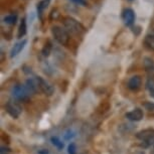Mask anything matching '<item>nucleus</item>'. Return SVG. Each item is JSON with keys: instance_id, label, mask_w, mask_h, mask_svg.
Wrapping results in <instances>:
<instances>
[{"instance_id": "1", "label": "nucleus", "mask_w": 154, "mask_h": 154, "mask_svg": "<svg viewBox=\"0 0 154 154\" xmlns=\"http://www.w3.org/2000/svg\"><path fill=\"white\" fill-rule=\"evenodd\" d=\"M63 25L69 32L75 34V35H82L86 32V28L81 22L72 16H66L63 19Z\"/></svg>"}, {"instance_id": "2", "label": "nucleus", "mask_w": 154, "mask_h": 154, "mask_svg": "<svg viewBox=\"0 0 154 154\" xmlns=\"http://www.w3.org/2000/svg\"><path fill=\"white\" fill-rule=\"evenodd\" d=\"M11 95L14 100L16 101H26L33 94L31 93L26 86L24 85H16L11 90Z\"/></svg>"}, {"instance_id": "3", "label": "nucleus", "mask_w": 154, "mask_h": 154, "mask_svg": "<svg viewBox=\"0 0 154 154\" xmlns=\"http://www.w3.org/2000/svg\"><path fill=\"white\" fill-rule=\"evenodd\" d=\"M51 34L54 37V39L57 40L60 45H66L69 43V33L65 28H63L60 25H54L51 27Z\"/></svg>"}, {"instance_id": "4", "label": "nucleus", "mask_w": 154, "mask_h": 154, "mask_svg": "<svg viewBox=\"0 0 154 154\" xmlns=\"http://www.w3.org/2000/svg\"><path fill=\"white\" fill-rule=\"evenodd\" d=\"M5 110L8 113V115H10L11 117L14 119H17L22 113V108L16 102V100H9L5 105Z\"/></svg>"}, {"instance_id": "5", "label": "nucleus", "mask_w": 154, "mask_h": 154, "mask_svg": "<svg viewBox=\"0 0 154 154\" xmlns=\"http://www.w3.org/2000/svg\"><path fill=\"white\" fill-rule=\"evenodd\" d=\"M135 11L132 8H125L122 11V19L127 26H132L135 22Z\"/></svg>"}, {"instance_id": "6", "label": "nucleus", "mask_w": 154, "mask_h": 154, "mask_svg": "<svg viewBox=\"0 0 154 154\" xmlns=\"http://www.w3.org/2000/svg\"><path fill=\"white\" fill-rule=\"evenodd\" d=\"M37 80H38V84H39V89L43 94L46 96H51L54 94V87L49 84L48 81L45 80L42 77H37Z\"/></svg>"}, {"instance_id": "7", "label": "nucleus", "mask_w": 154, "mask_h": 154, "mask_svg": "<svg viewBox=\"0 0 154 154\" xmlns=\"http://www.w3.org/2000/svg\"><path fill=\"white\" fill-rule=\"evenodd\" d=\"M142 86V79L140 75H132L127 82V88L131 90L133 92H136L138 90H140Z\"/></svg>"}, {"instance_id": "8", "label": "nucleus", "mask_w": 154, "mask_h": 154, "mask_svg": "<svg viewBox=\"0 0 154 154\" xmlns=\"http://www.w3.org/2000/svg\"><path fill=\"white\" fill-rule=\"evenodd\" d=\"M26 43H27V39H21V40H19V42L14 43V45L11 48L10 53H9V57L11 59H13V57L18 56V54L23 51V48H25Z\"/></svg>"}, {"instance_id": "9", "label": "nucleus", "mask_w": 154, "mask_h": 154, "mask_svg": "<svg viewBox=\"0 0 154 154\" xmlns=\"http://www.w3.org/2000/svg\"><path fill=\"white\" fill-rule=\"evenodd\" d=\"M125 117L130 121L138 122L143 119L144 114H143V111H142L140 108H135L134 110H132V111L127 112L126 114H125Z\"/></svg>"}, {"instance_id": "10", "label": "nucleus", "mask_w": 154, "mask_h": 154, "mask_svg": "<svg viewBox=\"0 0 154 154\" xmlns=\"http://www.w3.org/2000/svg\"><path fill=\"white\" fill-rule=\"evenodd\" d=\"M25 86L27 87L28 90H29V91L32 93V94H35V93L38 91V90L40 91L37 77H33V78H29V79H27L26 82H25Z\"/></svg>"}, {"instance_id": "11", "label": "nucleus", "mask_w": 154, "mask_h": 154, "mask_svg": "<svg viewBox=\"0 0 154 154\" xmlns=\"http://www.w3.org/2000/svg\"><path fill=\"white\" fill-rule=\"evenodd\" d=\"M51 3V0H40L38 3L36 4V11H37V16H38L39 19H42V13L45 11L48 6Z\"/></svg>"}, {"instance_id": "12", "label": "nucleus", "mask_w": 154, "mask_h": 154, "mask_svg": "<svg viewBox=\"0 0 154 154\" xmlns=\"http://www.w3.org/2000/svg\"><path fill=\"white\" fill-rule=\"evenodd\" d=\"M26 32H27L26 18L23 17V18L21 19V21H20V23H19L18 31H17V37H18V38H22V37L26 34Z\"/></svg>"}, {"instance_id": "13", "label": "nucleus", "mask_w": 154, "mask_h": 154, "mask_svg": "<svg viewBox=\"0 0 154 154\" xmlns=\"http://www.w3.org/2000/svg\"><path fill=\"white\" fill-rule=\"evenodd\" d=\"M153 136H154L153 129H145V130H142L140 132H138L137 134H136V137L138 139H140L141 141H144L148 138L153 137Z\"/></svg>"}, {"instance_id": "14", "label": "nucleus", "mask_w": 154, "mask_h": 154, "mask_svg": "<svg viewBox=\"0 0 154 154\" xmlns=\"http://www.w3.org/2000/svg\"><path fill=\"white\" fill-rule=\"evenodd\" d=\"M143 66L145 71L147 72H150V74H153L154 72V60L151 59V57H144L143 59Z\"/></svg>"}, {"instance_id": "15", "label": "nucleus", "mask_w": 154, "mask_h": 154, "mask_svg": "<svg viewBox=\"0 0 154 154\" xmlns=\"http://www.w3.org/2000/svg\"><path fill=\"white\" fill-rule=\"evenodd\" d=\"M143 43L145 48H148L151 51H154V35H152V34H147L144 37Z\"/></svg>"}, {"instance_id": "16", "label": "nucleus", "mask_w": 154, "mask_h": 154, "mask_svg": "<svg viewBox=\"0 0 154 154\" xmlns=\"http://www.w3.org/2000/svg\"><path fill=\"white\" fill-rule=\"evenodd\" d=\"M17 19H18V16H17L16 13H11V14H7L3 17V22L7 25H14L17 22Z\"/></svg>"}, {"instance_id": "17", "label": "nucleus", "mask_w": 154, "mask_h": 154, "mask_svg": "<svg viewBox=\"0 0 154 154\" xmlns=\"http://www.w3.org/2000/svg\"><path fill=\"white\" fill-rule=\"evenodd\" d=\"M146 89L149 95L154 98V79L153 78H148L146 81Z\"/></svg>"}, {"instance_id": "18", "label": "nucleus", "mask_w": 154, "mask_h": 154, "mask_svg": "<svg viewBox=\"0 0 154 154\" xmlns=\"http://www.w3.org/2000/svg\"><path fill=\"white\" fill-rule=\"evenodd\" d=\"M51 49H53V45H51V42H48L45 45V46L42 48V56L45 57H48L49 54H51Z\"/></svg>"}, {"instance_id": "19", "label": "nucleus", "mask_w": 154, "mask_h": 154, "mask_svg": "<svg viewBox=\"0 0 154 154\" xmlns=\"http://www.w3.org/2000/svg\"><path fill=\"white\" fill-rule=\"evenodd\" d=\"M51 143H53L54 146H56L57 149L62 150L63 148V143L59 137H57V136H53V137L51 138Z\"/></svg>"}, {"instance_id": "20", "label": "nucleus", "mask_w": 154, "mask_h": 154, "mask_svg": "<svg viewBox=\"0 0 154 154\" xmlns=\"http://www.w3.org/2000/svg\"><path fill=\"white\" fill-rule=\"evenodd\" d=\"M152 145H154V136L153 137H150V138L146 139V140H144V141H142L141 146L144 147V148H148V147L152 146Z\"/></svg>"}, {"instance_id": "21", "label": "nucleus", "mask_w": 154, "mask_h": 154, "mask_svg": "<svg viewBox=\"0 0 154 154\" xmlns=\"http://www.w3.org/2000/svg\"><path fill=\"white\" fill-rule=\"evenodd\" d=\"M143 107L147 111H154V102H149V101L144 102Z\"/></svg>"}, {"instance_id": "22", "label": "nucleus", "mask_w": 154, "mask_h": 154, "mask_svg": "<svg viewBox=\"0 0 154 154\" xmlns=\"http://www.w3.org/2000/svg\"><path fill=\"white\" fill-rule=\"evenodd\" d=\"M68 153L69 154H77V145L75 143H71L68 147Z\"/></svg>"}, {"instance_id": "23", "label": "nucleus", "mask_w": 154, "mask_h": 154, "mask_svg": "<svg viewBox=\"0 0 154 154\" xmlns=\"http://www.w3.org/2000/svg\"><path fill=\"white\" fill-rule=\"evenodd\" d=\"M75 136V132L74 131H72V130H68L65 134H63V137H65L66 140H71L72 138H74Z\"/></svg>"}, {"instance_id": "24", "label": "nucleus", "mask_w": 154, "mask_h": 154, "mask_svg": "<svg viewBox=\"0 0 154 154\" xmlns=\"http://www.w3.org/2000/svg\"><path fill=\"white\" fill-rule=\"evenodd\" d=\"M69 1L77 5H80V6H87L88 5V2L86 0H69Z\"/></svg>"}, {"instance_id": "25", "label": "nucleus", "mask_w": 154, "mask_h": 154, "mask_svg": "<svg viewBox=\"0 0 154 154\" xmlns=\"http://www.w3.org/2000/svg\"><path fill=\"white\" fill-rule=\"evenodd\" d=\"M0 152H1V154H8V153L10 152V150L8 149V148H6V147L2 146L1 147V150H0Z\"/></svg>"}, {"instance_id": "26", "label": "nucleus", "mask_w": 154, "mask_h": 154, "mask_svg": "<svg viewBox=\"0 0 154 154\" xmlns=\"http://www.w3.org/2000/svg\"><path fill=\"white\" fill-rule=\"evenodd\" d=\"M38 154H48V150H45V149H42V150H40Z\"/></svg>"}, {"instance_id": "27", "label": "nucleus", "mask_w": 154, "mask_h": 154, "mask_svg": "<svg viewBox=\"0 0 154 154\" xmlns=\"http://www.w3.org/2000/svg\"><path fill=\"white\" fill-rule=\"evenodd\" d=\"M129 1H133V0H129Z\"/></svg>"}]
</instances>
